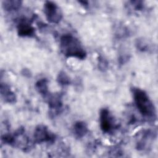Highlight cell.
Segmentation results:
<instances>
[{
    "label": "cell",
    "mask_w": 158,
    "mask_h": 158,
    "mask_svg": "<svg viewBox=\"0 0 158 158\" xmlns=\"http://www.w3.org/2000/svg\"><path fill=\"white\" fill-rule=\"evenodd\" d=\"M56 135L43 124L38 125L33 132V142L35 144L48 143L52 144L56 142Z\"/></svg>",
    "instance_id": "obj_5"
},
{
    "label": "cell",
    "mask_w": 158,
    "mask_h": 158,
    "mask_svg": "<svg viewBox=\"0 0 158 158\" xmlns=\"http://www.w3.org/2000/svg\"><path fill=\"white\" fill-rule=\"evenodd\" d=\"M128 2V5H126L128 9L134 12H140L144 10L145 7L144 2L143 1H130Z\"/></svg>",
    "instance_id": "obj_17"
},
{
    "label": "cell",
    "mask_w": 158,
    "mask_h": 158,
    "mask_svg": "<svg viewBox=\"0 0 158 158\" xmlns=\"http://www.w3.org/2000/svg\"><path fill=\"white\" fill-rule=\"evenodd\" d=\"M97 60L98 69L102 72L107 71L109 68V61L107 60V59L103 56L99 54L98 56Z\"/></svg>",
    "instance_id": "obj_18"
},
{
    "label": "cell",
    "mask_w": 158,
    "mask_h": 158,
    "mask_svg": "<svg viewBox=\"0 0 158 158\" xmlns=\"http://www.w3.org/2000/svg\"><path fill=\"white\" fill-rule=\"evenodd\" d=\"M48 80L46 78H41L35 84V88L37 93L45 98L49 94Z\"/></svg>",
    "instance_id": "obj_13"
},
{
    "label": "cell",
    "mask_w": 158,
    "mask_h": 158,
    "mask_svg": "<svg viewBox=\"0 0 158 158\" xmlns=\"http://www.w3.org/2000/svg\"><path fill=\"white\" fill-rule=\"evenodd\" d=\"M135 148L139 151H148L152 142L157 138V131L154 129H144L136 135Z\"/></svg>",
    "instance_id": "obj_3"
},
{
    "label": "cell",
    "mask_w": 158,
    "mask_h": 158,
    "mask_svg": "<svg viewBox=\"0 0 158 158\" xmlns=\"http://www.w3.org/2000/svg\"><path fill=\"white\" fill-rule=\"evenodd\" d=\"M0 91L1 98L5 102L12 104L17 102V96L8 84L1 81L0 85Z\"/></svg>",
    "instance_id": "obj_11"
},
{
    "label": "cell",
    "mask_w": 158,
    "mask_h": 158,
    "mask_svg": "<svg viewBox=\"0 0 158 158\" xmlns=\"http://www.w3.org/2000/svg\"><path fill=\"white\" fill-rule=\"evenodd\" d=\"M88 127L86 122L78 120L75 122L72 127V131L77 138H82L88 133Z\"/></svg>",
    "instance_id": "obj_12"
},
{
    "label": "cell",
    "mask_w": 158,
    "mask_h": 158,
    "mask_svg": "<svg viewBox=\"0 0 158 158\" xmlns=\"http://www.w3.org/2000/svg\"><path fill=\"white\" fill-rule=\"evenodd\" d=\"M22 1L20 0H4L2 1V8L7 12L17 11L20 9Z\"/></svg>",
    "instance_id": "obj_15"
},
{
    "label": "cell",
    "mask_w": 158,
    "mask_h": 158,
    "mask_svg": "<svg viewBox=\"0 0 158 158\" xmlns=\"http://www.w3.org/2000/svg\"><path fill=\"white\" fill-rule=\"evenodd\" d=\"M21 74H22V75H23V77H25L26 78H30L32 76L31 71L27 68L23 69L21 70Z\"/></svg>",
    "instance_id": "obj_21"
},
{
    "label": "cell",
    "mask_w": 158,
    "mask_h": 158,
    "mask_svg": "<svg viewBox=\"0 0 158 158\" xmlns=\"http://www.w3.org/2000/svg\"><path fill=\"white\" fill-rule=\"evenodd\" d=\"M108 154L110 157H122L123 156V151L122 149V148L118 146H114L112 148H110L108 151Z\"/></svg>",
    "instance_id": "obj_19"
},
{
    "label": "cell",
    "mask_w": 158,
    "mask_h": 158,
    "mask_svg": "<svg viewBox=\"0 0 158 158\" xmlns=\"http://www.w3.org/2000/svg\"><path fill=\"white\" fill-rule=\"evenodd\" d=\"M63 94L61 93H49L45 98L49 109V116L53 118L63 111Z\"/></svg>",
    "instance_id": "obj_8"
},
{
    "label": "cell",
    "mask_w": 158,
    "mask_h": 158,
    "mask_svg": "<svg viewBox=\"0 0 158 158\" xmlns=\"http://www.w3.org/2000/svg\"><path fill=\"white\" fill-rule=\"evenodd\" d=\"M114 35L118 40H123L127 38L131 35L130 30L123 24L117 25L114 28Z\"/></svg>",
    "instance_id": "obj_14"
},
{
    "label": "cell",
    "mask_w": 158,
    "mask_h": 158,
    "mask_svg": "<svg viewBox=\"0 0 158 158\" xmlns=\"http://www.w3.org/2000/svg\"><path fill=\"white\" fill-rule=\"evenodd\" d=\"M14 147L19 148L23 152H27L33 148L35 143L32 141L25 133V130L23 127H19L14 133Z\"/></svg>",
    "instance_id": "obj_7"
},
{
    "label": "cell",
    "mask_w": 158,
    "mask_h": 158,
    "mask_svg": "<svg viewBox=\"0 0 158 158\" xmlns=\"http://www.w3.org/2000/svg\"><path fill=\"white\" fill-rule=\"evenodd\" d=\"M131 91L134 103L139 114L146 120L154 122L157 119L156 109L147 93L136 87L132 88Z\"/></svg>",
    "instance_id": "obj_1"
},
{
    "label": "cell",
    "mask_w": 158,
    "mask_h": 158,
    "mask_svg": "<svg viewBox=\"0 0 158 158\" xmlns=\"http://www.w3.org/2000/svg\"><path fill=\"white\" fill-rule=\"evenodd\" d=\"M61 52L66 57H74L84 60L87 53L79 40L71 33L63 34L59 40Z\"/></svg>",
    "instance_id": "obj_2"
},
{
    "label": "cell",
    "mask_w": 158,
    "mask_h": 158,
    "mask_svg": "<svg viewBox=\"0 0 158 158\" xmlns=\"http://www.w3.org/2000/svg\"><path fill=\"white\" fill-rule=\"evenodd\" d=\"M56 81L57 83L61 86H66L71 83L70 78L66 73V72L63 70H61L58 73Z\"/></svg>",
    "instance_id": "obj_16"
},
{
    "label": "cell",
    "mask_w": 158,
    "mask_h": 158,
    "mask_svg": "<svg viewBox=\"0 0 158 158\" xmlns=\"http://www.w3.org/2000/svg\"><path fill=\"white\" fill-rule=\"evenodd\" d=\"M130 59V54L128 52H122L118 55V63L120 65H123L127 63Z\"/></svg>",
    "instance_id": "obj_20"
},
{
    "label": "cell",
    "mask_w": 158,
    "mask_h": 158,
    "mask_svg": "<svg viewBox=\"0 0 158 158\" xmlns=\"http://www.w3.org/2000/svg\"><path fill=\"white\" fill-rule=\"evenodd\" d=\"M35 19V15H33L31 19L22 17L17 20L16 28L19 36L28 38H33L35 36V28L32 25Z\"/></svg>",
    "instance_id": "obj_9"
},
{
    "label": "cell",
    "mask_w": 158,
    "mask_h": 158,
    "mask_svg": "<svg viewBox=\"0 0 158 158\" xmlns=\"http://www.w3.org/2000/svg\"><path fill=\"white\" fill-rule=\"evenodd\" d=\"M99 127L104 133L110 134L118 128L114 116L107 108H102L99 112Z\"/></svg>",
    "instance_id": "obj_4"
},
{
    "label": "cell",
    "mask_w": 158,
    "mask_h": 158,
    "mask_svg": "<svg viewBox=\"0 0 158 158\" xmlns=\"http://www.w3.org/2000/svg\"><path fill=\"white\" fill-rule=\"evenodd\" d=\"M135 46L136 49L141 52L154 53L156 51V46L150 40L143 37L136 38Z\"/></svg>",
    "instance_id": "obj_10"
},
{
    "label": "cell",
    "mask_w": 158,
    "mask_h": 158,
    "mask_svg": "<svg viewBox=\"0 0 158 158\" xmlns=\"http://www.w3.org/2000/svg\"><path fill=\"white\" fill-rule=\"evenodd\" d=\"M43 12L46 20L51 23H59L63 17L61 9L54 2L46 1L43 5Z\"/></svg>",
    "instance_id": "obj_6"
},
{
    "label": "cell",
    "mask_w": 158,
    "mask_h": 158,
    "mask_svg": "<svg viewBox=\"0 0 158 158\" xmlns=\"http://www.w3.org/2000/svg\"><path fill=\"white\" fill-rule=\"evenodd\" d=\"M78 2L85 7H88L89 6V2L87 1H80Z\"/></svg>",
    "instance_id": "obj_22"
}]
</instances>
